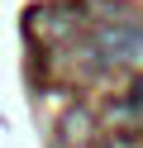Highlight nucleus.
<instances>
[{
	"label": "nucleus",
	"mask_w": 143,
	"mask_h": 148,
	"mask_svg": "<svg viewBox=\"0 0 143 148\" xmlns=\"http://www.w3.org/2000/svg\"><path fill=\"white\" fill-rule=\"evenodd\" d=\"M114 115H119V119H143V77L133 81V86H129V96L114 105Z\"/></svg>",
	"instance_id": "2"
},
{
	"label": "nucleus",
	"mask_w": 143,
	"mask_h": 148,
	"mask_svg": "<svg viewBox=\"0 0 143 148\" xmlns=\"http://www.w3.org/2000/svg\"><path fill=\"white\" fill-rule=\"evenodd\" d=\"M91 43H95V58L110 67H138L143 62V19L124 5H100Z\"/></svg>",
	"instance_id": "1"
}]
</instances>
